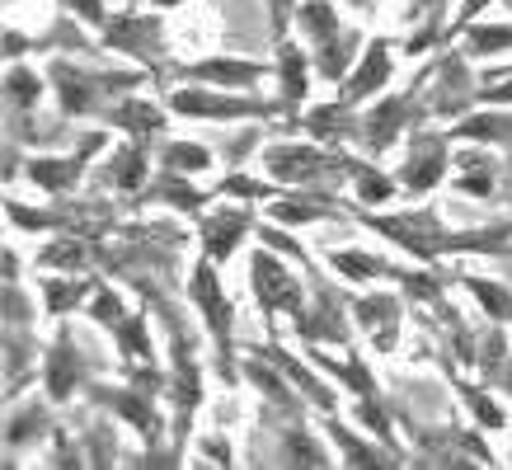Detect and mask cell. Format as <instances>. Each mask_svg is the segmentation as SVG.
I'll list each match as a JSON object with an SVG mask.
<instances>
[{"label":"cell","mask_w":512,"mask_h":470,"mask_svg":"<svg viewBox=\"0 0 512 470\" xmlns=\"http://www.w3.org/2000/svg\"><path fill=\"white\" fill-rule=\"evenodd\" d=\"M376 231H386L390 240H400L404 250L414 254H442V250H466V245H475V250H489L494 240H503V235H447L442 226H437V217H428V212H409V217H372Z\"/></svg>","instance_id":"1"},{"label":"cell","mask_w":512,"mask_h":470,"mask_svg":"<svg viewBox=\"0 0 512 470\" xmlns=\"http://www.w3.org/2000/svg\"><path fill=\"white\" fill-rule=\"evenodd\" d=\"M170 104L179 113H188V118H240V113H264V104H245V99L207 94V90H179Z\"/></svg>","instance_id":"2"},{"label":"cell","mask_w":512,"mask_h":470,"mask_svg":"<svg viewBox=\"0 0 512 470\" xmlns=\"http://www.w3.org/2000/svg\"><path fill=\"white\" fill-rule=\"evenodd\" d=\"M254 287H259V301H264L268 311H301V292H296V282L282 273L268 254H254Z\"/></svg>","instance_id":"3"},{"label":"cell","mask_w":512,"mask_h":470,"mask_svg":"<svg viewBox=\"0 0 512 470\" xmlns=\"http://www.w3.org/2000/svg\"><path fill=\"white\" fill-rule=\"evenodd\" d=\"M386 76H390V47L376 38V43L367 47V57H362V71L343 85V104L353 109L357 99H367V94L381 90V85H386Z\"/></svg>","instance_id":"4"},{"label":"cell","mask_w":512,"mask_h":470,"mask_svg":"<svg viewBox=\"0 0 512 470\" xmlns=\"http://www.w3.org/2000/svg\"><path fill=\"white\" fill-rule=\"evenodd\" d=\"M329 160L315 151V146H273L268 151V170L278 174V179H287V184H301V179H311V174H320Z\"/></svg>","instance_id":"5"},{"label":"cell","mask_w":512,"mask_h":470,"mask_svg":"<svg viewBox=\"0 0 512 470\" xmlns=\"http://www.w3.org/2000/svg\"><path fill=\"white\" fill-rule=\"evenodd\" d=\"M193 297H198V306L207 311V325L217 334V344H226V334H231V301L221 297L212 268H198V273H193Z\"/></svg>","instance_id":"6"},{"label":"cell","mask_w":512,"mask_h":470,"mask_svg":"<svg viewBox=\"0 0 512 470\" xmlns=\"http://www.w3.org/2000/svg\"><path fill=\"white\" fill-rule=\"evenodd\" d=\"M249 231L245 212H217V217H202V245L212 259H226V254L240 245V235Z\"/></svg>","instance_id":"7"},{"label":"cell","mask_w":512,"mask_h":470,"mask_svg":"<svg viewBox=\"0 0 512 470\" xmlns=\"http://www.w3.org/2000/svg\"><path fill=\"white\" fill-rule=\"evenodd\" d=\"M99 141H104V137H94L90 146H80V151H76L71 160H33L29 174H33V179H38L43 188H52V193H62V188L76 184L80 165H85V156H90V151H99Z\"/></svg>","instance_id":"8"},{"label":"cell","mask_w":512,"mask_h":470,"mask_svg":"<svg viewBox=\"0 0 512 470\" xmlns=\"http://www.w3.org/2000/svg\"><path fill=\"white\" fill-rule=\"evenodd\" d=\"M442 170H447V151H442V141H428V146H419L414 160L404 165V179L414 188H433L437 179H442Z\"/></svg>","instance_id":"9"},{"label":"cell","mask_w":512,"mask_h":470,"mask_svg":"<svg viewBox=\"0 0 512 470\" xmlns=\"http://www.w3.org/2000/svg\"><path fill=\"white\" fill-rule=\"evenodd\" d=\"M52 80H57V90H62L66 113H85V109L94 104V85H90V76H80L76 66H52Z\"/></svg>","instance_id":"10"},{"label":"cell","mask_w":512,"mask_h":470,"mask_svg":"<svg viewBox=\"0 0 512 470\" xmlns=\"http://www.w3.org/2000/svg\"><path fill=\"white\" fill-rule=\"evenodd\" d=\"M400 127H404V99H386V104L372 113V123H367V141H372V146H390Z\"/></svg>","instance_id":"11"},{"label":"cell","mask_w":512,"mask_h":470,"mask_svg":"<svg viewBox=\"0 0 512 470\" xmlns=\"http://www.w3.org/2000/svg\"><path fill=\"white\" fill-rule=\"evenodd\" d=\"M198 76L202 80H221V85H254V80L264 76V66H254V62H202Z\"/></svg>","instance_id":"12"},{"label":"cell","mask_w":512,"mask_h":470,"mask_svg":"<svg viewBox=\"0 0 512 470\" xmlns=\"http://www.w3.org/2000/svg\"><path fill=\"white\" fill-rule=\"evenodd\" d=\"M357 315L367 320V329H376V339H381V344H390V339H395V306H390V297L362 301V306H357Z\"/></svg>","instance_id":"13"},{"label":"cell","mask_w":512,"mask_h":470,"mask_svg":"<svg viewBox=\"0 0 512 470\" xmlns=\"http://www.w3.org/2000/svg\"><path fill=\"white\" fill-rule=\"evenodd\" d=\"M118 123H123L127 132H156V127H165V113L132 99V104H123V109H118Z\"/></svg>","instance_id":"14"},{"label":"cell","mask_w":512,"mask_h":470,"mask_svg":"<svg viewBox=\"0 0 512 470\" xmlns=\"http://www.w3.org/2000/svg\"><path fill=\"white\" fill-rule=\"evenodd\" d=\"M470 292L484 301V311L494 315V320H512V297L503 292V287H494V282H480V278H470Z\"/></svg>","instance_id":"15"},{"label":"cell","mask_w":512,"mask_h":470,"mask_svg":"<svg viewBox=\"0 0 512 470\" xmlns=\"http://www.w3.org/2000/svg\"><path fill=\"white\" fill-rule=\"evenodd\" d=\"M141 174H146V156H141V151H123V156L113 160L109 179H113V188H137Z\"/></svg>","instance_id":"16"},{"label":"cell","mask_w":512,"mask_h":470,"mask_svg":"<svg viewBox=\"0 0 512 470\" xmlns=\"http://www.w3.org/2000/svg\"><path fill=\"white\" fill-rule=\"evenodd\" d=\"M466 47L475 52V57H484V52H498V47H512V29H475Z\"/></svg>","instance_id":"17"},{"label":"cell","mask_w":512,"mask_h":470,"mask_svg":"<svg viewBox=\"0 0 512 470\" xmlns=\"http://www.w3.org/2000/svg\"><path fill=\"white\" fill-rule=\"evenodd\" d=\"M461 137H512V118H470L461 123Z\"/></svg>","instance_id":"18"},{"label":"cell","mask_w":512,"mask_h":470,"mask_svg":"<svg viewBox=\"0 0 512 470\" xmlns=\"http://www.w3.org/2000/svg\"><path fill=\"white\" fill-rule=\"evenodd\" d=\"M301 52H296V47H282V80H287V99H301V85H306V80H301Z\"/></svg>","instance_id":"19"},{"label":"cell","mask_w":512,"mask_h":470,"mask_svg":"<svg viewBox=\"0 0 512 470\" xmlns=\"http://www.w3.org/2000/svg\"><path fill=\"white\" fill-rule=\"evenodd\" d=\"M80 254H85V245L80 240H57V245H47V254H43V264L52 268H71V264H80Z\"/></svg>","instance_id":"20"},{"label":"cell","mask_w":512,"mask_h":470,"mask_svg":"<svg viewBox=\"0 0 512 470\" xmlns=\"http://www.w3.org/2000/svg\"><path fill=\"white\" fill-rule=\"evenodd\" d=\"M165 165H174V170H202V165H207V151H202V146H170V151H165Z\"/></svg>","instance_id":"21"},{"label":"cell","mask_w":512,"mask_h":470,"mask_svg":"<svg viewBox=\"0 0 512 470\" xmlns=\"http://www.w3.org/2000/svg\"><path fill=\"white\" fill-rule=\"evenodd\" d=\"M5 90H10V99H15L19 109H29L33 99H38V80H33L29 71H10V85H5Z\"/></svg>","instance_id":"22"},{"label":"cell","mask_w":512,"mask_h":470,"mask_svg":"<svg viewBox=\"0 0 512 470\" xmlns=\"http://www.w3.org/2000/svg\"><path fill=\"white\" fill-rule=\"evenodd\" d=\"M357 193H362L367 203H381V198H390V179L386 174H372V170H357Z\"/></svg>","instance_id":"23"},{"label":"cell","mask_w":512,"mask_h":470,"mask_svg":"<svg viewBox=\"0 0 512 470\" xmlns=\"http://www.w3.org/2000/svg\"><path fill=\"white\" fill-rule=\"evenodd\" d=\"M80 287H71V282H47V306L52 311H66V306H76Z\"/></svg>","instance_id":"24"},{"label":"cell","mask_w":512,"mask_h":470,"mask_svg":"<svg viewBox=\"0 0 512 470\" xmlns=\"http://www.w3.org/2000/svg\"><path fill=\"white\" fill-rule=\"evenodd\" d=\"M71 381H76V372H71V353H66V344H62V358H57V367H52V395H66L71 391Z\"/></svg>","instance_id":"25"},{"label":"cell","mask_w":512,"mask_h":470,"mask_svg":"<svg viewBox=\"0 0 512 470\" xmlns=\"http://www.w3.org/2000/svg\"><path fill=\"white\" fill-rule=\"evenodd\" d=\"M273 217L287 221V226H296V221H311L315 207L311 203H278V207H273Z\"/></svg>","instance_id":"26"},{"label":"cell","mask_w":512,"mask_h":470,"mask_svg":"<svg viewBox=\"0 0 512 470\" xmlns=\"http://www.w3.org/2000/svg\"><path fill=\"white\" fill-rule=\"evenodd\" d=\"M118 339H123V348H132L137 358H146V334H141V320H123V334H118Z\"/></svg>","instance_id":"27"},{"label":"cell","mask_w":512,"mask_h":470,"mask_svg":"<svg viewBox=\"0 0 512 470\" xmlns=\"http://www.w3.org/2000/svg\"><path fill=\"white\" fill-rule=\"evenodd\" d=\"M334 264H339L343 273H353V278H372V273H376V264L357 259V254H334Z\"/></svg>","instance_id":"28"},{"label":"cell","mask_w":512,"mask_h":470,"mask_svg":"<svg viewBox=\"0 0 512 470\" xmlns=\"http://www.w3.org/2000/svg\"><path fill=\"white\" fill-rule=\"evenodd\" d=\"M461 188H470V193H480L484 198V193L494 188L489 184V170H484V165H470V174H461Z\"/></svg>","instance_id":"29"},{"label":"cell","mask_w":512,"mask_h":470,"mask_svg":"<svg viewBox=\"0 0 512 470\" xmlns=\"http://www.w3.org/2000/svg\"><path fill=\"white\" fill-rule=\"evenodd\" d=\"M292 456H296V461H320V452H315V447H311L306 438H301V433L292 438Z\"/></svg>","instance_id":"30"},{"label":"cell","mask_w":512,"mask_h":470,"mask_svg":"<svg viewBox=\"0 0 512 470\" xmlns=\"http://www.w3.org/2000/svg\"><path fill=\"white\" fill-rule=\"evenodd\" d=\"M287 15H292V0H273V29H287Z\"/></svg>","instance_id":"31"},{"label":"cell","mask_w":512,"mask_h":470,"mask_svg":"<svg viewBox=\"0 0 512 470\" xmlns=\"http://www.w3.org/2000/svg\"><path fill=\"white\" fill-rule=\"evenodd\" d=\"M484 99H494V104H512V80H508V85H489V90H484Z\"/></svg>","instance_id":"32"},{"label":"cell","mask_w":512,"mask_h":470,"mask_svg":"<svg viewBox=\"0 0 512 470\" xmlns=\"http://www.w3.org/2000/svg\"><path fill=\"white\" fill-rule=\"evenodd\" d=\"M71 5H76L80 15H90V19H104V5H99V0H71Z\"/></svg>","instance_id":"33"},{"label":"cell","mask_w":512,"mask_h":470,"mask_svg":"<svg viewBox=\"0 0 512 470\" xmlns=\"http://www.w3.org/2000/svg\"><path fill=\"white\" fill-rule=\"evenodd\" d=\"M94 315H99V320H113V315H118V301H113V297H99Z\"/></svg>","instance_id":"34"},{"label":"cell","mask_w":512,"mask_h":470,"mask_svg":"<svg viewBox=\"0 0 512 470\" xmlns=\"http://www.w3.org/2000/svg\"><path fill=\"white\" fill-rule=\"evenodd\" d=\"M480 5H484V0H466V5H461V24H466V19L475 15V10H480Z\"/></svg>","instance_id":"35"},{"label":"cell","mask_w":512,"mask_h":470,"mask_svg":"<svg viewBox=\"0 0 512 470\" xmlns=\"http://www.w3.org/2000/svg\"><path fill=\"white\" fill-rule=\"evenodd\" d=\"M503 391L512 395V362H508V372H503Z\"/></svg>","instance_id":"36"},{"label":"cell","mask_w":512,"mask_h":470,"mask_svg":"<svg viewBox=\"0 0 512 470\" xmlns=\"http://www.w3.org/2000/svg\"><path fill=\"white\" fill-rule=\"evenodd\" d=\"M156 5H179V0H156Z\"/></svg>","instance_id":"37"},{"label":"cell","mask_w":512,"mask_h":470,"mask_svg":"<svg viewBox=\"0 0 512 470\" xmlns=\"http://www.w3.org/2000/svg\"><path fill=\"white\" fill-rule=\"evenodd\" d=\"M353 5H372V0H353Z\"/></svg>","instance_id":"38"}]
</instances>
